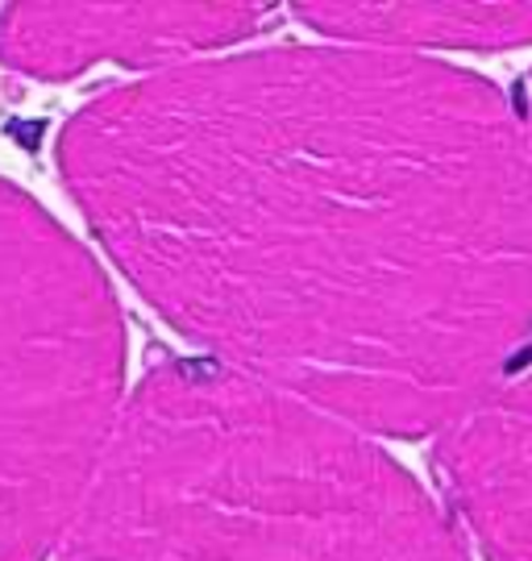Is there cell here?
Masks as SVG:
<instances>
[{"instance_id": "6da1fadb", "label": "cell", "mask_w": 532, "mask_h": 561, "mask_svg": "<svg viewBox=\"0 0 532 561\" xmlns=\"http://www.w3.org/2000/svg\"><path fill=\"white\" fill-rule=\"evenodd\" d=\"M63 180L121 275L220 366L420 437L532 333V180L487 80L371 46L179 62L83 104Z\"/></svg>"}, {"instance_id": "7a4b0ae2", "label": "cell", "mask_w": 532, "mask_h": 561, "mask_svg": "<svg viewBox=\"0 0 532 561\" xmlns=\"http://www.w3.org/2000/svg\"><path fill=\"white\" fill-rule=\"evenodd\" d=\"M59 561H466L366 433L220 362H167L121 408Z\"/></svg>"}, {"instance_id": "3957f363", "label": "cell", "mask_w": 532, "mask_h": 561, "mask_svg": "<svg viewBox=\"0 0 532 561\" xmlns=\"http://www.w3.org/2000/svg\"><path fill=\"white\" fill-rule=\"evenodd\" d=\"M113 287L59 221L0 183V561H46L121 421Z\"/></svg>"}, {"instance_id": "277c9868", "label": "cell", "mask_w": 532, "mask_h": 561, "mask_svg": "<svg viewBox=\"0 0 532 561\" xmlns=\"http://www.w3.org/2000/svg\"><path fill=\"white\" fill-rule=\"evenodd\" d=\"M258 4H18L0 18V62L67 80L92 62L158 67L254 34Z\"/></svg>"}, {"instance_id": "5b68a950", "label": "cell", "mask_w": 532, "mask_h": 561, "mask_svg": "<svg viewBox=\"0 0 532 561\" xmlns=\"http://www.w3.org/2000/svg\"><path fill=\"white\" fill-rule=\"evenodd\" d=\"M437 470L487 561H532V362L445 428Z\"/></svg>"}, {"instance_id": "8992f818", "label": "cell", "mask_w": 532, "mask_h": 561, "mask_svg": "<svg viewBox=\"0 0 532 561\" xmlns=\"http://www.w3.org/2000/svg\"><path fill=\"white\" fill-rule=\"evenodd\" d=\"M325 38L371 50H512L532 42V0L520 4H299Z\"/></svg>"}, {"instance_id": "52a82bcc", "label": "cell", "mask_w": 532, "mask_h": 561, "mask_svg": "<svg viewBox=\"0 0 532 561\" xmlns=\"http://www.w3.org/2000/svg\"><path fill=\"white\" fill-rule=\"evenodd\" d=\"M520 138H524V154H529V180H532V76L524 83V101H520Z\"/></svg>"}]
</instances>
